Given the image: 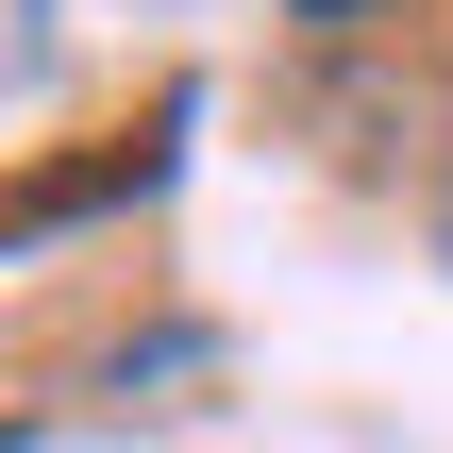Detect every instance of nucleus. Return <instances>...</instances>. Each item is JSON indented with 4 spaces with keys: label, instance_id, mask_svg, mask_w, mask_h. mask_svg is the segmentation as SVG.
<instances>
[{
    "label": "nucleus",
    "instance_id": "1",
    "mask_svg": "<svg viewBox=\"0 0 453 453\" xmlns=\"http://www.w3.org/2000/svg\"><path fill=\"white\" fill-rule=\"evenodd\" d=\"M303 17H353V0H303Z\"/></svg>",
    "mask_w": 453,
    "mask_h": 453
}]
</instances>
